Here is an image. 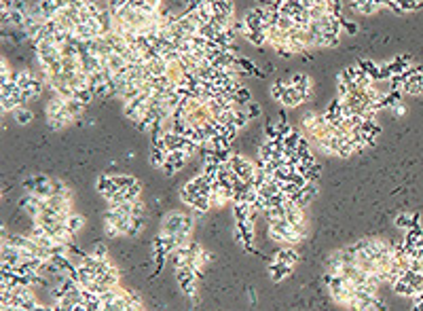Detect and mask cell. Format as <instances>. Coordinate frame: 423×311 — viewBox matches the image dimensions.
<instances>
[{
    "mask_svg": "<svg viewBox=\"0 0 423 311\" xmlns=\"http://www.w3.org/2000/svg\"><path fill=\"white\" fill-rule=\"evenodd\" d=\"M269 237H271V242L281 244V246H296L305 239L299 231L294 229V225H290L286 218L269 222Z\"/></svg>",
    "mask_w": 423,
    "mask_h": 311,
    "instance_id": "obj_1",
    "label": "cell"
},
{
    "mask_svg": "<svg viewBox=\"0 0 423 311\" xmlns=\"http://www.w3.org/2000/svg\"><path fill=\"white\" fill-rule=\"evenodd\" d=\"M159 233L178 235V233H193V216L182 212H169L161 222Z\"/></svg>",
    "mask_w": 423,
    "mask_h": 311,
    "instance_id": "obj_2",
    "label": "cell"
},
{
    "mask_svg": "<svg viewBox=\"0 0 423 311\" xmlns=\"http://www.w3.org/2000/svg\"><path fill=\"white\" fill-rule=\"evenodd\" d=\"M231 167H233V172L237 174L239 180L252 185V180L256 176V170H258V163H254L252 159H248L244 155H233L231 157Z\"/></svg>",
    "mask_w": 423,
    "mask_h": 311,
    "instance_id": "obj_3",
    "label": "cell"
},
{
    "mask_svg": "<svg viewBox=\"0 0 423 311\" xmlns=\"http://www.w3.org/2000/svg\"><path fill=\"white\" fill-rule=\"evenodd\" d=\"M197 271H195L191 265H186V267H180L176 269V280H178V286L182 288V292L186 294V297H195L197 294Z\"/></svg>",
    "mask_w": 423,
    "mask_h": 311,
    "instance_id": "obj_4",
    "label": "cell"
},
{
    "mask_svg": "<svg viewBox=\"0 0 423 311\" xmlns=\"http://www.w3.org/2000/svg\"><path fill=\"white\" fill-rule=\"evenodd\" d=\"M96 188H98V193L102 195L108 201L114 193H119V187H116V182H114V178L112 176H108V174H102V176L98 178V182H96Z\"/></svg>",
    "mask_w": 423,
    "mask_h": 311,
    "instance_id": "obj_5",
    "label": "cell"
},
{
    "mask_svg": "<svg viewBox=\"0 0 423 311\" xmlns=\"http://www.w3.org/2000/svg\"><path fill=\"white\" fill-rule=\"evenodd\" d=\"M305 102H307V98H305L303 93H299V89H296L294 85H290L286 89V93L281 95V100H279V104L284 108H296V106H301V104H305Z\"/></svg>",
    "mask_w": 423,
    "mask_h": 311,
    "instance_id": "obj_6",
    "label": "cell"
},
{
    "mask_svg": "<svg viewBox=\"0 0 423 311\" xmlns=\"http://www.w3.org/2000/svg\"><path fill=\"white\" fill-rule=\"evenodd\" d=\"M47 123H49V127L53 131H61V129H66V127L72 123V117L68 115V110L64 108L61 113H53V115H47Z\"/></svg>",
    "mask_w": 423,
    "mask_h": 311,
    "instance_id": "obj_7",
    "label": "cell"
},
{
    "mask_svg": "<svg viewBox=\"0 0 423 311\" xmlns=\"http://www.w3.org/2000/svg\"><path fill=\"white\" fill-rule=\"evenodd\" d=\"M273 260L284 262V265H290V267H296V262H299V252H296L292 246H284V248H279L275 254H273Z\"/></svg>",
    "mask_w": 423,
    "mask_h": 311,
    "instance_id": "obj_8",
    "label": "cell"
},
{
    "mask_svg": "<svg viewBox=\"0 0 423 311\" xmlns=\"http://www.w3.org/2000/svg\"><path fill=\"white\" fill-rule=\"evenodd\" d=\"M292 269L294 267H290V265H284V262H275V260H271V265H269V275H271V282H284L288 275H292Z\"/></svg>",
    "mask_w": 423,
    "mask_h": 311,
    "instance_id": "obj_9",
    "label": "cell"
},
{
    "mask_svg": "<svg viewBox=\"0 0 423 311\" xmlns=\"http://www.w3.org/2000/svg\"><path fill=\"white\" fill-rule=\"evenodd\" d=\"M290 85H294L296 89H299V93H303L305 98L309 100V95H311V78L307 74H303V72H296L290 76Z\"/></svg>",
    "mask_w": 423,
    "mask_h": 311,
    "instance_id": "obj_10",
    "label": "cell"
},
{
    "mask_svg": "<svg viewBox=\"0 0 423 311\" xmlns=\"http://www.w3.org/2000/svg\"><path fill=\"white\" fill-rule=\"evenodd\" d=\"M394 225L402 231H409L415 225H419V214H411V212H400L398 216L394 218Z\"/></svg>",
    "mask_w": 423,
    "mask_h": 311,
    "instance_id": "obj_11",
    "label": "cell"
},
{
    "mask_svg": "<svg viewBox=\"0 0 423 311\" xmlns=\"http://www.w3.org/2000/svg\"><path fill=\"white\" fill-rule=\"evenodd\" d=\"M389 63V70H391V74H402L406 68H411L413 66V60H411V55H396L394 60L391 62H387Z\"/></svg>",
    "mask_w": 423,
    "mask_h": 311,
    "instance_id": "obj_12",
    "label": "cell"
},
{
    "mask_svg": "<svg viewBox=\"0 0 423 311\" xmlns=\"http://www.w3.org/2000/svg\"><path fill=\"white\" fill-rule=\"evenodd\" d=\"M244 38L250 43V45H254V47H264L269 43V36H267V32L264 30H246L244 32Z\"/></svg>",
    "mask_w": 423,
    "mask_h": 311,
    "instance_id": "obj_13",
    "label": "cell"
},
{
    "mask_svg": "<svg viewBox=\"0 0 423 311\" xmlns=\"http://www.w3.org/2000/svg\"><path fill=\"white\" fill-rule=\"evenodd\" d=\"M402 93H409V95H421L423 93V76H421V72L415 74L413 78H409V81H404Z\"/></svg>",
    "mask_w": 423,
    "mask_h": 311,
    "instance_id": "obj_14",
    "label": "cell"
},
{
    "mask_svg": "<svg viewBox=\"0 0 423 311\" xmlns=\"http://www.w3.org/2000/svg\"><path fill=\"white\" fill-rule=\"evenodd\" d=\"M252 210H254V207L250 205V203H233V216H235V222L250 220V216H252Z\"/></svg>",
    "mask_w": 423,
    "mask_h": 311,
    "instance_id": "obj_15",
    "label": "cell"
},
{
    "mask_svg": "<svg viewBox=\"0 0 423 311\" xmlns=\"http://www.w3.org/2000/svg\"><path fill=\"white\" fill-rule=\"evenodd\" d=\"M391 288H394L396 294H400V297H406V299H413L415 294H417V290H415L409 282H404L402 277H400V280H398L396 284H391Z\"/></svg>",
    "mask_w": 423,
    "mask_h": 311,
    "instance_id": "obj_16",
    "label": "cell"
},
{
    "mask_svg": "<svg viewBox=\"0 0 423 311\" xmlns=\"http://www.w3.org/2000/svg\"><path fill=\"white\" fill-rule=\"evenodd\" d=\"M146 66H148V70H151L153 76H163V74H167L169 63L163 60V58H157V60H153V62H148Z\"/></svg>",
    "mask_w": 423,
    "mask_h": 311,
    "instance_id": "obj_17",
    "label": "cell"
},
{
    "mask_svg": "<svg viewBox=\"0 0 423 311\" xmlns=\"http://www.w3.org/2000/svg\"><path fill=\"white\" fill-rule=\"evenodd\" d=\"M66 110H68V115L72 117V121H76V119H81V117H83V113H85V104H83V102H78L76 98L66 100Z\"/></svg>",
    "mask_w": 423,
    "mask_h": 311,
    "instance_id": "obj_18",
    "label": "cell"
},
{
    "mask_svg": "<svg viewBox=\"0 0 423 311\" xmlns=\"http://www.w3.org/2000/svg\"><path fill=\"white\" fill-rule=\"evenodd\" d=\"M167 161V150L165 148H151V165L155 170H161Z\"/></svg>",
    "mask_w": 423,
    "mask_h": 311,
    "instance_id": "obj_19",
    "label": "cell"
},
{
    "mask_svg": "<svg viewBox=\"0 0 423 311\" xmlns=\"http://www.w3.org/2000/svg\"><path fill=\"white\" fill-rule=\"evenodd\" d=\"M51 187H53V197H64V199H70V201H72V193H70V188L66 187V182H61L59 178H51Z\"/></svg>",
    "mask_w": 423,
    "mask_h": 311,
    "instance_id": "obj_20",
    "label": "cell"
},
{
    "mask_svg": "<svg viewBox=\"0 0 423 311\" xmlns=\"http://www.w3.org/2000/svg\"><path fill=\"white\" fill-rule=\"evenodd\" d=\"M360 72H362V70H360L356 63H354V66H347V68H343L341 72H339V81H343L345 85H349V83H354L356 78L360 76Z\"/></svg>",
    "mask_w": 423,
    "mask_h": 311,
    "instance_id": "obj_21",
    "label": "cell"
},
{
    "mask_svg": "<svg viewBox=\"0 0 423 311\" xmlns=\"http://www.w3.org/2000/svg\"><path fill=\"white\" fill-rule=\"evenodd\" d=\"M13 117H15V123H19V125H28V123H32L34 113H32L30 108H26V106H19V108L13 113Z\"/></svg>",
    "mask_w": 423,
    "mask_h": 311,
    "instance_id": "obj_22",
    "label": "cell"
},
{
    "mask_svg": "<svg viewBox=\"0 0 423 311\" xmlns=\"http://www.w3.org/2000/svg\"><path fill=\"white\" fill-rule=\"evenodd\" d=\"M121 195H123L125 201L136 203L138 199H142V187H140V185H134V187H129V188H121Z\"/></svg>",
    "mask_w": 423,
    "mask_h": 311,
    "instance_id": "obj_23",
    "label": "cell"
},
{
    "mask_svg": "<svg viewBox=\"0 0 423 311\" xmlns=\"http://www.w3.org/2000/svg\"><path fill=\"white\" fill-rule=\"evenodd\" d=\"M288 87H290V78H284V81L279 78V81H275V83L271 85V98L275 100V102H279V100H281V95L286 93Z\"/></svg>",
    "mask_w": 423,
    "mask_h": 311,
    "instance_id": "obj_24",
    "label": "cell"
},
{
    "mask_svg": "<svg viewBox=\"0 0 423 311\" xmlns=\"http://www.w3.org/2000/svg\"><path fill=\"white\" fill-rule=\"evenodd\" d=\"M64 225H66V227H68V229H70V231H72V233L76 235L78 231H81V229L85 227V218L81 216V214H74V212H72V214H70V218L64 222Z\"/></svg>",
    "mask_w": 423,
    "mask_h": 311,
    "instance_id": "obj_25",
    "label": "cell"
},
{
    "mask_svg": "<svg viewBox=\"0 0 423 311\" xmlns=\"http://www.w3.org/2000/svg\"><path fill=\"white\" fill-rule=\"evenodd\" d=\"M250 102H252V93H250V89H246V87L241 85L237 89V93H235V104H237L239 108H246Z\"/></svg>",
    "mask_w": 423,
    "mask_h": 311,
    "instance_id": "obj_26",
    "label": "cell"
},
{
    "mask_svg": "<svg viewBox=\"0 0 423 311\" xmlns=\"http://www.w3.org/2000/svg\"><path fill=\"white\" fill-rule=\"evenodd\" d=\"M354 155H358V148H356V144L354 142H341V146H339V150H336V157H341V159H347V157H354Z\"/></svg>",
    "mask_w": 423,
    "mask_h": 311,
    "instance_id": "obj_27",
    "label": "cell"
},
{
    "mask_svg": "<svg viewBox=\"0 0 423 311\" xmlns=\"http://www.w3.org/2000/svg\"><path fill=\"white\" fill-rule=\"evenodd\" d=\"M74 98L78 100V102H83L85 106H87V104L96 98V93H93L89 87H83V89H74Z\"/></svg>",
    "mask_w": 423,
    "mask_h": 311,
    "instance_id": "obj_28",
    "label": "cell"
},
{
    "mask_svg": "<svg viewBox=\"0 0 423 311\" xmlns=\"http://www.w3.org/2000/svg\"><path fill=\"white\" fill-rule=\"evenodd\" d=\"M341 43L339 34H330V32H322V36H319V47H336Z\"/></svg>",
    "mask_w": 423,
    "mask_h": 311,
    "instance_id": "obj_29",
    "label": "cell"
},
{
    "mask_svg": "<svg viewBox=\"0 0 423 311\" xmlns=\"http://www.w3.org/2000/svg\"><path fill=\"white\" fill-rule=\"evenodd\" d=\"M114 182H116V187L119 188H129V187H134L138 185V180L134 176H125V174H116V176H112Z\"/></svg>",
    "mask_w": 423,
    "mask_h": 311,
    "instance_id": "obj_30",
    "label": "cell"
},
{
    "mask_svg": "<svg viewBox=\"0 0 423 311\" xmlns=\"http://www.w3.org/2000/svg\"><path fill=\"white\" fill-rule=\"evenodd\" d=\"M301 138H303L301 131H296V129H294L292 133L286 135V138H284V146H286V148H290V150H296V148H299Z\"/></svg>",
    "mask_w": 423,
    "mask_h": 311,
    "instance_id": "obj_31",
    "label": "cell"
},
{
    "mask_svg": "<svg viewBox=\"0 0 423 311\" xmlns=\"http://www.w3.org/2000/svg\"><path fill=\"white\" fill-rule=\"evenodd\" d=\"M11 78H13V72H11V68L6 66V60L2 58V60H0V85L9 83Z\"/></svg>",
    "mask_w": 423,
    "mask_h": 311,
    "instance_id": "obj_32",
    "label": "cell"
},
{
    "mask_svg": "<svg viewBox=\"0 0 423 311\" xmlns=\"http://www.w3.org/2000/svg\"><path fill=\"white\" fill-rule=\"evenodd\" d=\"M319 174H322V165L316 163V165H311L309 170H307V174H305V180H307V182H317L319 180Z\"/></svg>",
    "mask_w": 423,
    "mask_h": 311,
    "instance_id": "obj_33",
    "label": "cell"
},
{
    "mask_svg": "<svg viewBox=\"0 0 423 311\" xmlns=\"http://www.w3.org/2000/svg\"><path fill=\"white\" fill-rule=\"evenodd\" d=\"M131 218H134V216H131ZM142 229H144V218H134V220H131V229H129V235L127 237H138Z\"/></svg>",
    "mask_w": 423,
    "mask_h": 311,
    "instance_id": "obj_34",
    "label": "cell"
},
{
    "mask_svg": "<svg viewBox=\"0 0 423 311\" xmlns=\"http://www.w3.org/2000/svg\"><path fill=\"white\" fill-rule=\"evenodd\" d=\"M356 11H358L360 15H372V13H377V11H379V6L374 4L372 0H368V2H364L362 6H358Z\"/></svg>",
    "mask_w": 423,
    "mask_h": 311,
    "instance_id": "obj_35",
    "label": "cell"
},
{
    "mask_svg": "<svg viewBox=\"0 0 423 311\" xmlns=\"http://www.w3.org/2000/svg\"><path fill=\"white\" fill-rule=\"evenodd\" d=\"M91 256H96L100 260H106L108 258V248H106L104 244H96V246H93V250H91Z\"/></svg>",
    "mask_w": 423,
    "mask_h": 311,
    "instance_id": "obj_36",
    "label": "cell"
},
{
    "mask_svg": "<svg viewBox=\"0 0 423 311\" xmlns=\"http://www.w3.org/2000/svg\"><path fill=\"white\" fill-rule=\"evenodd\" d=\"M400 9L404 11V13H409V11H417V9H421V4L417 2V0H400Z\"/></svg>",
    "mask_w": 423,
    "mask_h": 311,
    "instance_id": "obj_37",
    "label": "cell"
},
{
    "mask_svg": "<svg viewBox=\"0 0 423 311\" xmlns=\"http://www.w3.org/2000/svg\"><path fill=\"white\" fill-rule=\"evenodd\" d=\"M341 26H343V30L347 32L349 36H356L358 34V26L351 19H345V17H341Z\"/></svg>",
    "mask_w": 423,
    "mask_h": 311,
    "instance_id": "obj_38",
    "label": "cell"
},
{
    "mask_svg": "<svg viewBox=\"0 0 423 311\" xmlns=\"http://www.w3.org/2000/svg\"><path fill=\"white\" fill-rule=\"evenodd\" d=\"M104 233H106V237H110V239H116V237H121L119 229H116L114 225H110V222H104Z\"/></svg>",
    "mask_w": 423,
    "mask_h": 311,
    "instance_id": "obj_39",
    "label": "cell"
},
{
    "mask_svg": "<svg viewBox=\"0 0 423 311\" xmlns=\"http://www.w3.org/2000/svg\"><path fill=\"white\" fill-rule=\"evenodd\" d=\"M30 4L32 2H28V0H15V11H19L23 15H30Z\"/></svg>",
    "mask_w": 423,
    "mask_h": 311,
    "instance_id": "obj_40",
    "label": "cell"
},
{
    "mask_svg": "<svg viewBox=\"0 0 423 311\" xmlns=\"http://www.w3.org/2000/svg\"><path fill=\"white\" fill-rule=\"evenodd\" d=\"M203 2H206V0H182L184 11H197Z\"/></svg>",
    "mask_w": 423,
    "mask_h": 311,
    "instance_id": "obj_41",
    "label": "cell"
},
{
    "mask_svg": "<svg viewBox=\"0 0 423 311\" xmlns=\"http://www.w3.org/2000/svg\"><path fill=\"white\" fill-rule=\"evenodd\" d=\"M275 53L279 55V58H284V60H290L292 55H296V53L292 51V47H290V45H288V47H279V49H275Z\"/></svg>",
    "mask_w": 423,
    "mask_h": 311,
    "instance_id": "obj_42",
    "label": "cell"
},
{
    "mask_svg": "<svg viewBox=\"0 0 423 311\" xmlns=\"http://www.w3.org/2000/svg\"><path fill=\"white\" fill-rule=\"evenodd\" d=\"M246 108H248V115H250V119H256V117H261V106H258L256 102H250Z\"/></svg>",
    "mask_w": 423,
    "mask_h": 311,
    "instance_id": "obj_43",
    "label": "cell"
},
{
    "mask_svg": "<svg viewBox=\"0 0 423 311\" xmlns=\"http://www.w3.org/2000/svg\"><path fill=\"white\" fill-rule=\"evenodd\" d=\"M277 123L275 125H267V129H264V140H275L277 138Z\"/></svg>",
    "mask_w": 423,
    "mask_h": 311,
    "instance_id": "obj_44",
    "label": "cell"
},
{
    "mask_svg": "<svg viewBox=\"0 0 423 311\" xmlns=\"http://www.w3.org/2000/svg\"><path fill=\"white\" fill-rule=\"evenodd\" d=\"M161 172H163V174H165V176H174V174H176L178 170H176V165H174V163H169V161H165V165H163V167H161Z\"/></svg>",
    "mask_w": 423,
    "mask_h": 311,
    "instance_id": "obj_45",
    "label": "cell"
},
{
    "mask_svg": "<svg viewBox=\"0 0 423 311\" xmlns=\"http://www.w3.org/2000/svg\"><path fill=\"white\" fill-rule=\"evenodd\" d=\"M15 9V0H0V11H13Z\"/></svg>",
    "mask_w": 423,
    "mask_h": 311,
    "instance_id": "obj_46",
    "label": "cell"
},
{
    "mask_svg": "<svg viewBox=\"0 0 423 311\" xmlns=\"http://www.w3.org/2000/svg\"><path fill=\"white\" fill-rule=\"evenodd\" d=\"M391 110H394V115H404V104H402V102H398Z\"/></svg>",
    "mask_w": 423,
    "mask_h": 311,
    "instance_id": "obj_47",
    "label": "cell"
},
{
    "mask_svg": "<svg viewBox=\"0 0 423 311\" xmlns=\"http://www.w3.org/2000/svg\"><path fill=\"white\" fill-rule=\"evenodd\" d=\"M413 311H423V303L413 301Z\"/></svg>",
    "mask_w": 423,
    "mask_h": 311,
    "instance_id": "obj_48",
    "label": "cell"
},
{
    "mask_svg": "<svg viewBox=\"0 0 423 311\" xmlns=\"http://www.w3.org/2000/svg\"><path fill=\"white\" fill-rule=\"evenodd\" d=\"M394 2H400V0H394Z\"/></svg>",
    "mask_w": 423,
    "mask_h": 311,
    "instance_id": "obj_49",
    "label": "cell"
},
{
    "mask_svg": "<svg viewBox=\"0 0 423 311\" xmlns=\"http://www.w3.org/2000/svg\"><path fill=\"white\" fill-rule=\"evenodd\" d=\"M421 250H423V248H421Z\"/></svg>",
    "mask_w": 423,
    "mask_h": 311,
    "instance_id": "obj_50",
    "label": "cell"
}]
</instances>
